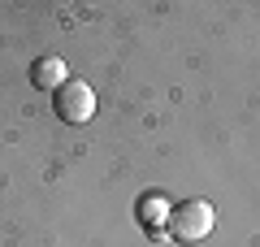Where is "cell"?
Segmentation results:
<instances>
[{
	"label": "cell",
	"instance_id": "3",
	"mask_svg": "<svg viewBox=\"0 0 260 247\" xmlns=\"http://www.w3.org/2000/svg\"><path fill=\"white\" fill-rule=\"evenodd\" d=\"M169 195L165 191H148L139 195V208H135V217H139L143 230H152V238H165V226H169Z\"/></svg>",
	"mask_w": 260,
	"mask_h": 247
},
{
	"label": "cell",
	"instance_id": "1",
	"mask_svg": "<svg viewBox=\"0 0 260 247\" xmlns=\"http://www.w3.org/2000/svg\"><path fill=\"white\" fill-rule=\"evenodd\" d=\"M213 221H217V212L208 200H186L169 212V238H178V243H204L213 234Z\"/></svg>",
	"mask_w": 260,
	"mask_h": 247
},
{
	"label": "cell",
	"instance_id": "4",
	"mask_svg": "<svg viewBox=\"0 0 260 247\" xmlns=\"http://www.w3.org/2000/svg\"><path fill=\"white\" fill-rule=\"evenodd\" d=\"M65 74H70V70H65V61L56 52H44L35 65H30V82H35L39 91H61L65 82H70Z\"/></svg>",
	"mask_w": 260,
	"mask_h": 247
},
{
	"label": "cell",
	"instance_id": "2",
	"mask_svg": "<svg viewBox=\"0 0 260 247\" xmlns=\"http://www.w3.org/2000/svg\"><path fill=\"white\" fill-rule=\"evenodd\" d=\"M52 109H56V117H61V121H70V126H83V121L95 117V91L87 87L83 78H70L61 91H56Z\"/></svg>",
	"mask_w": 260,
	"mask_h": 247
}]
</instances>
